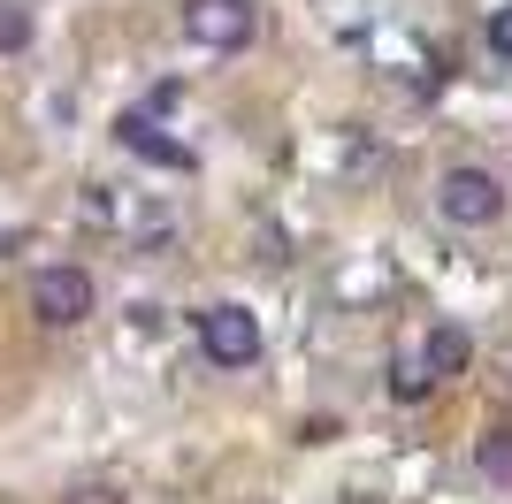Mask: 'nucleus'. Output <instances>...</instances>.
I'll return each mask as SVG.
<instances>
[{"label": "nucleus", "instance_id": "f257e3e1", "mask_svg": "<svg viewBox=\"0 0 512 504\" xmlns=\"http://www.w3.org/2000/svg\"><path fill=\"white\" fill-rule=\"evenodd\" d=\"M436 214L444 222H459V230H490L497 214H505V184H497L490 168H444L436 176Z\"/></svg>", "mask_w": 512, "mask_h": 504}, {"label": "nucleus", "instance_id": "f03ea898", "mask_svg": "<svg viewBox=\"0 0 512 504\" xmlns=\"http://www.w3.org/2000/svg\"><path fill=\"white\" fill-rule=\"evenodd\" d=\"M253 31H260L253 0H184V39L207 54H237V46H253Z\"/></svg>", "mask_w": 512, "mask_h": 504}, {"label": "nucleus", "instance_id": "7ed1b4c3", "mask_svg": "<svg viewBox=\"0 0 512 504\" xmlns=\"http://www.w3.org/2000/svg\"><path fill=\"white\" fill-rule=\"evenodd\" d=\"M92 275L69 268V260H54V268L31 275V314L46 321V329H77V321H92Z\"/></svg>", "mask_w": 512, "mask_h": 504}, {"label": "nucleus", "instance_id": "20e7f679", "mask_svg": "<svg viewBox=\"0 0 512 504\" xmlns=\"http://www.w3.org/2000/svg\"><path fill=\"white\" fill-rule=\"evenodd\" d=\"M199 352H207L214 367H253L260 359V314H245V306H207V314H199Z\"/></svg>", "mask_w": 512, "mask_h": 504}, {"label": "nucleus", "instance_id": "39448f33", "mask_svg": "<svg viewBox=\"0 0 512 504\" xmlns=\"http://www.w3.org/2000/svg\"><path fill=\"white\" fill-rule=\"evenodd\" d=\"M115 138H123V153H138V161H153V168H192V146H184V138H169L153 115H123V123H115Z\"/></svg>", "mask_w": 512, "mask_h": 504}, {"label": "nucleus", "instance_id": "423d86ee", "mask_svg": "<svg viewBox=\"0 0 512 504\" xmlns=\"http://www.w3.org/2000/svg\"><path fill=\"white\" fill-rule=\"evenodd\" d=\"M474 367V336L459 329V321H444V329H428V375L451 382V375H467Z\"/></svg>", "mask_w": 512, "mask_h": 504}, {"label": "nucleus", "instance_id": "0eeeda50", "mask_svg": "<svg viewBox=\"0 0 512 504\" xmlns=\"http://www.w3.org/2000/svg\"><path fill=\"white\" fill-rule=\"evenodd\" d=\"M474 466H482L490 482H505V489H512V428H490V436L474 443Z\"/></svg>", "mask_w": 512, "mask_h": 504}, {"label": "nucleus", "instance_id": "6e6552de", "mask_svg": "<svg viewBox=\"0 0 512 504\" xmlns=\"http://www.w3.org/2000/svg\"><path fill=\"white\" fill-rule=\"evenodd\" d=\"M31 39H39V23H31V8H23V0H0V54H23Z\"/></svg>", "mask_w": 512, "mask_h": 504}, {"label": "nucleus", "instance_id": "1a4fd4ad", "mask_svg": "<svg viewBox=\"0 0 512 504\" xmlns=\"http://www.w3.org/2000/svg\"><path fill=\"white\" fill-rule=\"evenodd\" d=\"M390 390H398V405H421L428 390H436V375H428V367H398V375H390Z\"/></svg>", "mask_w": 512, "mask_h": 504}, {"label": "nucleus", "instance_id": "9d476101", "mask_svg": "<svg viewBox=\"0 0 512 504\" xmlns=\"http://www.w3.org/2000/svg\"><path fill=\"white\" fill-rule=\"evenodd\" d=\"M482 39H490V54H497V62H512V8H497Z\"/></svg>", "mask_w": 512, "mask_h": 504}]
</instances>
